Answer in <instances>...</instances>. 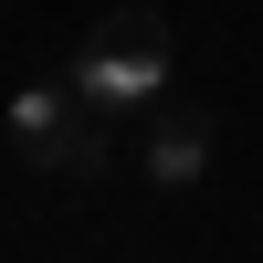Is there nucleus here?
<instances>
[{
	"instance_id": "1",
	"label": "nucleus",
	"mask_w": 263,
	"mask_h": 263,
	"mask_svg": "<svg viewBox=\"0 0 263 263\" xmlns=\"http://www.w3.org/2000/svg\"><path fill=\"white\" fill-rule=\"evenodd\" d=\"M168 63H179L168 11L126 0V11H105V21H84V32H74V63H63V74L84 84L95 116H147V105L168 95Z\"/></svg>"
},
{
	"instance_id": "2",
	"label": "nucleus",
	"mask_w": 263,
	"mask_h": 263,
	"mask_svg": "<svg viewBox=\"0 0 263 263\" xmlns=\"http://www.w3.org/2000/svg\"><path fill=\"white\" fill-rule=\"evenodd\" d=\"M105 126H116V116H95L74 74H21L11 105H0L11 158L42 168V179H95V168H105Z\"/></svg>"
},
{
	"instance_id": "3",
	"label": "nucleus",
	"mask_w": 263,
	"mask_h": 263,
	"mask_svg": "<svg viewBox=\"0 0 263 263\" xmlns=\"http://www.w3.org/2000/svg\"><path fill=\"white\" fill-rule=\"evenodd\" d=\"M211 158H221V116H211L200 95H158V105H147V147H137V168H147V190H158V200H190V190L211 179Z\"/></svg>"
}]
</instances>
